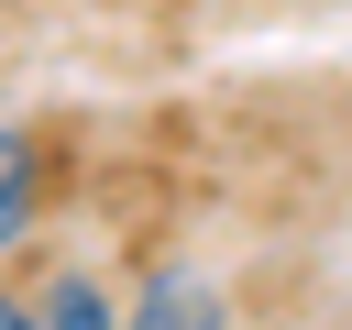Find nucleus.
Returning <instances> with one entry per match:
<instances>
[{"label": "nucleus", "instance_id": "nucleus-1", "mask_svg": "<svg viewBox=\"0 0 352 330\" xmlns=\"http://www.w3.org/2000/svg\"><path fill=\"white\" fill-rule=\"evenodd\" d=\"M0 330H121V308L88 275H55V286H0Z\"/></svg>", "mask_w": 352, "mask_h": 330}, {"label": "nucleus", "instance_id": "nucleus-2", "mask_svg": "<svg viewBox=\"0 0 352 330\" xmlns=\"http://www.w3.org/2000/svg\"><path fill=\"white\" fill-rule=\"evenodd\" d=\"M121 330H231V308H220L209 275H154V286L121 308Z\"/></svg>", "mask_w": 352, "mask_h": 330}, {"label": "nucleus", "instance_id": "nucleus-3", "mask_svg": "<svg viewBox=\"0 0 352 330\" xmlns=\"http://www.w3.org/2000/svg\"><path fill=\"white\" fill-rule=\"evenodd\" d=\"M22 231H33V143L0 121V253H11Z\"/></svg>", "mask_w": 352, "mask_h": 330}]
</instances>
